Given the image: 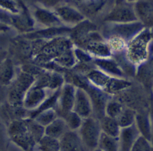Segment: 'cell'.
Returning <instances> with one entry per match:
<instances>
[{"instance_id":"cell-23","label":"cell","mask_w":153,"mask_h":151,"mask_svg":"<svg viewBox=\"0 0 153 151\" xmlns=\"http://www.w3.org/2000/svg\"><path fill=\"white\" fill-rule=\"evenodd\" d=\"M13 77V65L10 60H6L2 64L1 79V82L4 84H8Z\"/></svg>"},{"instance_id":"cell-20","label":"cell","mask_w":153,"mask_h":151,"mask_svg":"<svg viewBox=\"0 0 153 151\" xmlns=\"http://www.w3.org/2000/svg\"><path fill=\"white\" fill-rule=\"evenodd\" d=\"M98 146L103 151H119V137H110L102 132L100 138Z\"/></svg>"},{"instance_id":"cell-32","label":"cell","mask_w":153,"mask_h":151,"mask_svg":"<svg viewBox=\"0 0 153 151\" xmlns=\"http://www.w3.org/2000/svg\"><path fill=\"white\" fill-rule=\"evenodd\" d=\"M127 1H128V2L132 3V2H138V1H139V0H127Z\"/></svg>"},{"instance_id":"cell-9","label":"cell","mask_w":153,"mask_h":151,"mask_svg":"<svg viewBox=\"0 0 153 151\" xmlns=\"http://www.w3.org/2000/svg\"><path fill=\"white\" fill-rule=\"evenodd\" d=\"M55 13L62 22L70 24H79L85 20L81 11L69 5H60L55 9Z\"/></svg>"},{"instance_id":"cell-28","label":"cell","mask_w":153,"mask_h":151,"mask_svg":"<svg viewBox=\"0 0 153 151\" xmlns=\"http://www.w3.org/2000/svg\"><path fill=\"white\" fill-rule=\"evenodd\" d=\"M1 6L4 10L10 11L12 14H19V10L17 9L16 5L11 0H1Z\"/></svg>"},{"instance_id":"cell-21","label":"cell","mask_w":153,"mask_h":151,"mask_svg":"<svg viewBox=\"0 0 153 151\" xmlns=\"http://www.w3.org/2000/svg\"><path fill=\"white\" fill-rule=\"evenodd\" d=\"M136 115L137 114L133 110L125 108L123 112L116 120L121 128L128 127L135 124Z\"/></svg>"},{"instance_id":"cell-26","label":"cell","mask_w":153,"mask_h":151,"mask_svg":"<svg viewBox=\"0 0 153 151\" xmlns=\"http://www.w3.org/2000/svg\"><path fill=\"white\" fill-rule=\"evenodd\" d=\"M65 121L68 128L72 130H75L76 128H79L82 123L81 116H79L76 113L70 112L67 115Z\"/></svg>"},{"instance_id":"cell-33","label":"cell","mask_w":153,"mask_h":151,"mask_svg":"<svg viewBox=\"0 0 153 151\" xmlns=\"http://www.w3.org/2000/svg\"><path fill=\"white\" fill-rule=\"evenodd\" d=\"M152 151H153V147H152Z\"/></svg>"},{"instance_id":"cell-31","label":"cell","mask_w":153,"mask_h":151,"mask_svg":"<svg viewBox=\"0 0 153 151\" xmlns=\"http://www.w3.org/2000/svg\"><path fill=\"white\" fill-rule=\"evenodd\" d=\"M92 151H103V150L102 149H101L100 147H98V148H96V149H95Z\"/></svg>"},{"instance_id":"cell-30","label":"cell","mask_w":153,"mask_h":151,"mask_svg":"<svg viewBox=\"0 0 153 151\" xmlns=\"http://www.w3.org/2000/svg\"><path fill=\"white\" fill-rule=\"evenodd\" d=\"M150 116H151V122H152V138L151 140V143L153 141V107L152 109L151 110V112L150 113Z\"/></svg>"},{"instance_id":"cell-19","label":"cell","mask_w":153,"mask_h":151,"mask_svg":"<svg viewBox=\"0 0 153 151\" xmlns=\"http://www.w3.org/2000/svg\"><path fill=\"white\" fill-rule=\"evenodd\" d=\"M100 122L102 132L104 134L112 137H119L121 128L117 120L105 115L102 117Z\"/></svg>"},{"instance_id":"cell-1","label":"cell","mask_w":153,"mask_h":151,"mask_svg":"<svg viewBox=\"0 0 153 151\" xmlns=\"http://www.w3.org/2000/svg\"><path fill=\"white\" fill-rule=\"evenodd\" d=\"M152 37L151 30L145 28L128 42L125 55L134 65H140L147 60L149 47Z\"/></svg>"},{"instance_id":"cell-17","label":"cell","mask_w":153,"mask_h":151,"mask_svg":"<svg viewBox=\"0 0 153 151\" xmlns=\"http://www.w3.org/2000/svg\"><path fill=\"white\" fill-rule=\"evenodd\" d=\"M66 121L61 119H56L46 127L45 134L46 136L54 138H60L68 130Z\"/></svg>"},{"instance_id":"cell-18","label":"cell","mask_w":153,"mask_h":151,"mask_svg":"<svg viewBox=\"0 0 153 151\" xmlns=\"http://www.w3.org/2000/svg\"><path fill=\"white\" fill-rule=\"evenodd\" d=\"M71 29L63 27H48L47 29L41 30L35 33H30L27 34L26 36L28 38L31 39H41V38H55L59 35H62L64 33L69 32Z\"/></svg>"},{"instance_id":"cell-11","label":"cell","mask_w":153,"mask_h":151,"mask_svg":"<svg viewBox=\"0 0 153 151\" xmlns=\"http://www.w3.org/2000/svg\"><path fill=\"white\" fill-rule=\"evenodd\" d=\"M96 66L108 75L118 78H124L125 75L119 63L111 58H96L94 61Z\"/></svg>"},{"instance_id":"cell-25","label":"cell","mask_w":153,"mask_h":151,"mask_svg":"<svg viewBox=\"0 0 153 151\" xmlns=\"http://www.w3.org/2000/svg\"><path fill=\"white\" fill-rule=\"evenodd\" d=\"M56 119V113L52 109L44 110V112L40 114V115L36 118V122L41 126H48L52 122Z\"/></svg>"},{"instance_id":"cell-6","label":"cell","mask_w":153,"mask_h":151,"mask_svg":"<svg viewBox=\"0 0 153 151\" xmlns=\"http://www.w3.org/2000/svg\"><path fill=\"white\" fill-rule=\"evenodd\" d=\"M112 23L114 25L107 30L109 35V38L111 37H117L128 42L145 29L143 24L139 21L131 23Z\"/></svg>"},{"instance_id":"cell-10","label":"cell","mask_w":153,"mask_h":151,"mask_svg":"<svg viewBox=\"0 0 153 151\" xmlns=\"http://www.w3.org/2000/svg\"><path fill=\"white\" fill-rule=\"evenodd\" d=\"M92 103L90 97L81 88L76 89L74 111L81 117H88L92 110Z\"/></svg>"},{"instance_id":"cell-13","label":"cell","mask_w":153,"mask_h":151,"mask_svg":"<svg viewBox=\"0 0 153 151\" xmlns=\"http://www.w3.org/2000/svg\"><path fill=\"white\" fill-rule=\"evenodd\" d=\"M35 17L40 23L48 27H60L62 23L55 12H52L47 8H36L35 11Z\"/></svg>"},{"instance_id":"cell-4","label":"cell","mask_w":153,"mask_h":151,"mask_svg":"<svg viewBox=\"0 0 153 151\" xmlns=\"http://www.w3.org/2000/svg\"><path fill=\"white\" fill-rule=\"evenodd\" d=\"M35 78L32 75L27 73H21L13 83L9 93V98L13 104L23 102L27 92L35 83Z\"/></svg>"},{"instance_id":"cell-8","label":"cell","mask_w":153,"mask_h":151,"mask_svg":"<svg viewBox=\"0 0 153 151\" xmlns=\"http://www.w3.org/2000/svg\"><path fill=\"white\" fill-rule=\"evenodd\" d=\"M60 151H85L86 150L79 134L73 131L66 132L60 138Z\"/></svg>"},{"instance_id":"cell-24","label":"cell","mask_w":153,"mask_h":151,"mask_svg":"<svg viewBox=\"0 0 153 151\" xmlns=\"http://www.w3.org/2000/svg\"><path fill=\"white\" fill-rule=\"evenodd\" d=\"M127 41L124 39L117 38V37H111L108 39V44L112 52L120 53L124 49L126 50L127 48Z\"/></svg>"},{"instance_id":"cell-3","label":"cell","mask_w":153,"mask_h":151,"mask_svg":"<svg viewBox=\"0 0 153 151\" xmlns=\"http://www.w3.org/2000/svg\"><path fill=\"white\" fill-rule=\"evenodd\" d=\"M102 133L100 122L92 119H87L79 127V136L85 149L92 151L98 146Z\"/></svg>"},{"instance_id":"cell-29","label":"cell","mask_w":153,"mask_h":151,"mask_svg":"<svg viewBox=\"0 0 153 151\" xmlns=\"http://www.w3.org/2000/svg\"><path fill=\"white\" fill-rule=\"evenodd\" d=\"M39 4H41L47 9L55 8L60 6V4L64 0H37Z\"/></svg>"},{"instance_id":"cell-15","label":"cell","mask_w":153,"mask_h":151,"mask_svg":"<svg viewBox=\"0 0 153 151\" xmlns=\"http://www.w3.org/2000/svg\"><path fill=\"white\" fill-rule=\"evenodd\" d=\"M46 97V92L45 88L40 87L33 84L27 92L23 103L25 107L33 108L39 105Z\"/></svg>"},{"instance_id":"cell-16","label":"cell","mask_w":153,"mask_h":151,"mask_svg":"<svg viewBox=\"0 0 153 151\" xmlns=\"http://www.w3.org/2000/svg\"><path fill=\"white\" fill-rule=\"evenodd\" d=\"M135 125L140 134L150 142L152 138V128L150 114H137Z\"/></svg>"},{"instance_id":"cell-12","label":"cell","mask_w":153,"mask_h":151,"mask_svg":"<svg viewBox=\"0 0 153 151\" xmlns=\"http://www.w3.org/2000/svg\"><path fill=\"white\" fill-rule=\"evenodd\" d=\"M85 47L88 52L97 58H109L112 53L108 42H104L102 38L87 42Z\"/></svg>"},{"instance_id":"cell-22","label":"cell","mask_w":153,"mask_h":151,"mask_svg":"<svg viewBox=\"0 0 153 151\" xmlns=\"http://www.w3.org/2000/svg\"><path fill=\"white\" fill-rule=\"evenodd\" d=\"M123 104L115 101H109L106 106L105 115L117 119L124 110Z\"/></svg>"},{"instance_id":"cell-2","label":"cell","mask_w":153,"mask_h":151,"mask_svg":"<svg viewBox=\"0 0 153 151\" xmlns=\"http://www.w3.org/2000/svg\"><path fill=\"white\" fill-rule=\"evenodd\" d=\"M109 23H125L139 21L134 5L127 0H115L114 7L105 17Z\"/></svg>"},{"instance_id":"cell-5","label":"cell","mask_w":153,"mask_h":151,"mask_svg":"<svg viewBox=\"0 0 153 151\" xmlns=\"http://www.w3.org/2000/svg\"><path fill=\"white\" fill-rule=\"evenodd\" d=\"M71 42L62 37L53 38L42 46L40 50L41 55L39 57L43 59L52 58L55 60L64 52L71 49Z\"/></svg>"},{"instance_id":"cell-7","label":"cell","mask_w":153,"mask_h":151,"mask_svg":"<svg viewBox=\"0 0 153 151\" xmlns=\"http://www.w3.org/2000/svg\"><path fill=\"white\" fill-rule=\"evenodd\" d=\"M140 136V134L135 124L122 128L119 136V151H131Z\"/></svg>"},{"instance_id":"cell-14","label":"cell","mask_w":153,"mask_h":151,"mask_svg":"<svg viewBox=\"0 0 153 151\" xmlns=\"http://www.w3.org/2000/svg\"><path fill=\"white\" fill-rule=\"evenodd\" d=\"M76 89L72 85H66L60 91L59 96L60 107L62 111L70 113L74 109Z\"/></svg>"},{"instance_id":"cell-27","label":"cell","mask_w":153,"mask_h":151,"mask_svg":"<svg viewBox=\"0 0 153 151\" xmlns=\"http://www.w3.org/2000/svg\"><path fill=\"white\" fill-rule=\"evenodd\" d=\"M152 147L151 142L140 136L131 151H152Z\"/></svg>"}]
</instances>
